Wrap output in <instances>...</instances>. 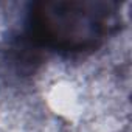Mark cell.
I'll list each match as a JSON object with an SVG mask.
<instances>
[{
	"mask_svg": "<svg viewBox=\"0 0 132 132\" xmlns=\"http://www.w3.org/2000/svg\"><path fill=\"white\" fill-rule=\"evenodd\" d=\"M117 3L100 0L39 2L31 6L28 33L31 40L54 51H93L117 30Z\"/></svg>",
	"mask_w": 132,
	"mask_h": 132,
	"instance_id": "1",
	"label": "cell"
}]
</instances>
